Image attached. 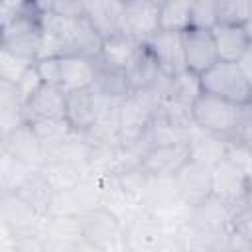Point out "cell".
<instances>
[{"label":"cell","mask_w":252,"mask_h":252,"mask_svg":"<svg viewBox=\"0 0 252 252\" xmlns=\"http://www.w3.org/2000/svg\"><path fill=\"white\" fill-rule=\"evenodd\" d=\"M248 104H236L226 98L201 93L191 104V120L193 126L217 134L224 140H232L242 118V112Z\"/></svg>","instance_id":"1"},{"label":"cell","mask_w":252,"mask_h":252,"mask_svg":"<svg viewBox=\"0 0 252 252\" xmlns=\"http://www.w3.org/2000/svg\"><path fill=\"white\" fill-rule=\"evenodd\" d=\"M199 81L203 93L226 98L236 104H250L252 100V81L238 69L236 63L217 61L199 75Z\"/></svg>","instance_id":"2"},{"label":"cell","mask_w":252,"mask_h":252,"mask_svg":"<svg viewBox=\"0 0 252 252\" xmlns=\"http://www.w3.org/2000/svg\"><path fill=\"white\" fill-rule=\"evenodd\" d=\"M0 45L16 53L18 57L33 63L39 55L41 45V24L39 16L28 8L14 16L4 28H0Z\"/></svg>","instance_id":"3"},{"label":"cell","mask_w":252,"mask_h":252,"mask_svg":"<svg viewBox=\"0 0 252 252\" xmlns=\"http://www.w3.org/2000/svg\"><path fill=\"white\" fill-rule=\"evenodd\" d=\"M79 220L83 240L91 250H126L124 222L104 207L81 215Z\"/></svg>","instance_id":"4"},{"label":"cell","mask_w":252,"mask_h":252,"mask_svg":"<svg viewBox=\"0 0 252 252\" xmlns=\"http://www.w3.org/2000/svg\"><path fill=\"white\" fill-rule=\"evenodd\" d=\"M100 207V177L89 175L67 191H53L45 215L81 217Z\"/></svg>","instance_id":"5"},{"label":"cell","mask_w":252,"mask_h":252,"mask_svg":"<svg viewBox=\"0 0 252 252\" xmlns=\"http://www.w3.org/2000/svg\"><path fill=\"white\" fill-rule=\"evenodd\" d=\"M43 217L14 191H0V226L8 228L16 240L39 234Z\"/></svg>","instance_id":"6"},{"label":"cell","mask_w":252,"mask_h":252,"mask_svg":"<svg viewBox=\"0 0 252 252\" xmlns=\"http://www.w3.org/2000/svg\"><path fill=\"white\" fill-rule=\"evenodd\" d=\"M213 195L224 201L228 207L250 197V173L238 167L226 156L211 167Z\"/></svg>","instance_id":"7"},{"label":"cell","mask_w":252,"mask_h":252,"mask_svg":"<svg viewBox=\"0 0 252 252\" xmlns=\"http://www.w3.org/2000/svg\"><path fill=\"white\" fill-rule=\"evenodd\" d=\"M171 179H173V187H175L177 197L189 207H195L213 195L211 167H207L199 161L187 159L171 175Z\"/></svg>","instance_id":"8"},{"label":"cell","mask_w":252,"mask_h":252,"mask_svg":"<svg viewBox=\"0 0 252 252\" xmlns=\"http://www.w3.org/2000/svg\"><path fill=\"white\" fill-rule=\"evenodd\" d=\"M43 250H81L89 248L83 240L79 217L69 215H45L41 222Z\"/></svg>","instance_id":"9"},{"label":"cell","mask_w":252,"mask_h":252,"mask_svg":"<svg viewBox=\"0 0 252 252\" xmlns=\"http://www.w3.org/2000/svg\"><path fill=\"white\" fill-rule=\"evenodd\" d=\"M159 30V6L152 0H122L120 32L134 37L136 41H146Z\"/></svg>","instance_id":"10"},{"label":"cell","mask_w":252,"mask_h":252,"mask_svg":"<svg viewBox=\"0 0 252 252\" xmlns=\"http://www.w3.org/2000/svg\"><path fill=\"white\" fill-rule=\"evenodd\" d=\"M144 45L152 53L158 69L161 75L171 77L179 71L185 69V59H183V39L181 32L173 30H158L154 35H150Z\"/></svg>","instance_id":"11"},{"label":"cell","mask_w":252,"mask_h":252,"mask_svg":"<svg viewBox=\"0 0 252 252\" xmlns=\"http://www.w3.org/2000/svg\"><path fill=\"white\" fill-rule=\"evenodd\" d=\"M124 240H126V250H136V252L161 250L163 224L150 211L144 209L124 222Z\"/></svg>","instance_id":"12"},{"label":"cell","mask_w":252,"mask_h":252,"mask_svg":"<svg viewBox=\"0 0 252 252\" xmlns=\"http://www.w3.org/2000/svg\"><path fill=\"white\" fill-rule=\"evenodd\" d=\"M181 39H183L185 69H189L191 73L201 75L219 61L211 30L187 28L181 32Z\"/></svg>","instance_id":"13"},{"label":"cell","mask_w":252,"mask_h":252,"mask_svg":"<svg viewBox=\"0 0 252 252\" xmlns=\"http://www.w3.org/2000/svg\"><path fill=\"white\" fill-rule=\"evenodd\" d=\"M2 150L33 169H39L43 163V154H45L43 144L39 142L37 134L33 132V128L28 120L20 122L16 128H12L4 134Z\"/></svg>","instance_id":"14"},{"label":"cell","mask_w":252,"mask_h":252,"mask_svg":"<svg viewBox=\"0 0 252 252\" xmlns=\"http://www.w3.org/2000/svg\"><path fill=\"white\" fill-rule=\"evenodd\" d=\"M189 159L187 144H158L144 150L140 158V167L152 177H171Z\"/></svg>","instance_id":"15"},{"label":"cell","mask_w":252,"mask_h":252,"mask_svg":"<svg viewBox=\"0 0 252 252\" xmlns=\"http://www.w3.org/2000/svg\"><path fill=\"white\" fill-rule=\"evenodd\" d=\"M189 226L203 234L226 236L230 232V207L219 197L211 195L203 203L191 207Z\"/></svg>","instance_id":"16"},{"label":"cell","mask_w":252,"mask_h":252,"mask_svg":"<svg viewBox=\"0 0 252 252\" xmlns=\"http://www.w3.org/2000/svg\"><path fill=\"white\" fill-rule=\"evenodd\" d=\"M100 94L93 89H77L65 93V120L75 132H87L96 118Z\"/></svg>","instance_id":"17"},{"label":"cell","mask_w":252,"mask_h":252,"mask_svg":"<svg viewBox=\"0 0 252 252\" xmlns=\"http://www.w3.org/2000/svg\"><path fill=\"white\" fill-rule=\"evenodd\" d=\"M65 118V91L59 85L41 83V87L24 102V120Z\"/></svg>","instance_id":"18"},{"label":"cell","mask_w":252,"mask_h":252,"mask_svg":"<svg viewBox=\"0 0 252 252\" xmlns=\"http://www.w3.org/2000/svg\"><path fill=\"white\" fill-rule=\"evenodd\" d=\"M211 33L215 39L219 61L234 63L246 49L252 47L248 24H217Z\"/></svg>","instance_id":"19"},{"label":"cell","mask_w":252,"mask_h":252,"mask_svg":"<svg viewBox=\"0 0 252 252\" xmlns=\"http://www.w3.org/2000/svg\"><path fill=\"white\" fill-rule=\"evenodd\" d=\"M93 65H94L93 89L98 94H102L106 98H112V100H122L132 93L126 69L104 61L100 55L93 57Z\"/></svg>","instance_id":"20"},{"label":"cell","mask_w":252,"mask_h":252,"mask_svg":"<svg viewBox=\"0 0 252 252\" xmlns=\"http://www.w3.org/2000/svg\"><path fill=\"white\" fill-rule=\"evenodd\" d=\"M226 142L228 140H224L217 134H211V132H205L197 126H191L185 144H187L189 159L199 161L207 167H213L215 163H219L224 158Z\"/></svg>","instance_id":"21"},{"label":"cell","mask_w":252,"mask_h":252,"mask_svg":"<svg viewBox=\"0 0 252 252\" xmlns=\"http://www.w3.org/2000/svg\"><path fill=\"white\" fill-rule=\"evenodd\" d=\"M93 79H94L93 57H85V55L59 57V87L65 93L93 87Z\"/></svg>","instance_id":"22"},{"label":"cell","mask_w":252,"mask_h":252,"mask_svg":"<svg viewBox=\"0 0 252 252\" xmlns=\"http://www.w3.org/2000/svg\"><path fill=\"white\" fill-rule=\"evenodd\" d=\"M39 173L47 181V185L53 191H67L81 183L85 177H89L87 163H75V161H61V159H47L41 163Z\"/></svg>","instance_id":"23"},{"label":"cell","mask_w":252,"mask_h":252,"mask_svg":"<svg viewBox=\"0 0 252 252\" xmlns=\"http://www.w3.org/2000/svg\"><path fill=\"white\" fill-rule=\"evenodd\" d=\"M140 47H142V41H136L134 37L126 35L124 32H116V33L102 37V45H100L98 55L104 61L128 71V67L134 63Z\"/></svg>","instance_id":"24"},{"label":"cell","mask_w":252,"mask_h":252,"mask_svg":"<svg viewBox=\"0 0 252 252\" xmlns=\"http://www.w3.org/2000/svg\"><path fill=\"white\" fill-rule=\"evenodd\" d=\"M191 126H181L169 116H165L161 110H156L150 118V124L144 134V146H158V144H177V142H187Z\"/></svg>","instance_id":"25"},{"label":"cell","mask_w":252,"mask_h":252,"mask_svg":"<svg viewBox=\"0 0 252 252\" xmlns=\"http://www.w3.org/2000/svg\"><path fill=\"white\" fill-rule=\"evenodd\" d=\"M102 45V35L98 30L91 24L87 16H81L75 20L71 43H69V53L67 55H85V57H96L100 53Z\"/></svg>","instance_id":"26"},{"label":"cell","mask_w":252,"mask_h":252,"mask_svg":"<svg viewBox=\"0 0 252 252\" xmlns=\"http://www.w3.org/2000/svg\"><path fill=\"white\" fill-rule=\"evenodd\" d=\"M16 195H20L24 201H28L33 209H37L41 215H45L49 199L53 195V189L47 185V181L43 179V175L39 173V169H33L32 173L26 175V179L14 189Z\"/></svg>","instance_id":"27"},{"label":"cell","mask_w":252,"mask_h":252,"mask_svg":"<svg viewBox=\"0 0 252 252\" xmlns=\"http://www.w3.org/2000/svg\"><path fill=\"white\" fill-rule=\"evenodd\" d=\"M24 122V104L18 89L10 81L0 79V128L4 134Z\"/></svg>","instance_id":"28"},{"label":"cell","mask_w":252,"mask_h":252,"mask_svg":"<svg viewBox=\"0 0 252 252\" xmlns=\"http://www.w3.org/2000/svg\"><path fill=\"white\" fill-rule=\"evenodd\" d=\"M201 81H199V75L191 73L189 69H183L175 75L169 77L167 81V96L169 100L173 102H179V104H185V106H191L193 100L201 94Z\"/></svg>","instance_id":"29"},{"label":"cell","mask_w":252,"mask_h":252,"mask_svg":"<svg viewBox=\"0 0 252 252\" xmlns=\"http://www.w3.org/2000/svg\"><path fill=\"white\" fill-rule=\"evenodd\" d=\"M126 73H128L132 91L146 89V87L154 85V83L161 77V73H159V69H158V65H156L152 53L148 51V47H146L144 43H142V47H140V51H138L134 63L128 67Z\"/></svg>","instance_id":"30"},{"label":"cell","mask_w":252,"mask_h":252,"mask_svg":"<svg viewBox=\"0 0 252 252\" xmlns=\"http://www.w3.org/2000/svg\"><path fill=\"white\" fill-rule=\"evenodd\" d=\"M191 0H163L159 6V30L183 32L189 28Z\"/></svg>","instance_id":"31"},{"label":"cell","mask_w":252,"mask_h":252,"mask_svg":"<svg viewBox=\"0 0 252 252\" xmlns=\"http://www.w3.org/2000/svg\"><path fill=\"white\" fill-rule=\"evenodd\" d=\"M30 124L37 134L39 142L43 144V150L55 146L57 142H61L73 132V128L65 118H43V120H32Z\"/></svg>","instance_id":"32"},{"label":"cell","mask_w":252,"mask_h":252,"mask_svg":"<svg viewBox=\"0 0 252 252\" xmlns=\"http://www.w3.org/2000/svg\"><path fill=\"white\" fill-rule=\"evenodd\" d=\"M219 24V0H191L189 28L213 30Z\"/></svg>","instance_id":"33"},{"label":"cell","mask_w":252,"mask_h":252,"mask_svg":"<svg viewBox=\"0 0 252 252\" xmlns=\"http://www.w3.org/2000/svg\"><path fill=\"white\" fill-rule=\"evenodd\" d=\"M248 22H250V0L219 2V24H248Z\"/></svg>","instance_id":"34"},{"label":"cell","mask_w":252,"mask_h":252,"mask_svg":"<svg viewBox=\"0 0 252 252\" xmlns=\"http://www.w3.org/2000/svg\"><path fill=\"white\" fill-rule=\"evenodd\" d=\"M32 63L18 57L16 53H12L10 49H6L4 45H0V79L2 81H10L16 83L20 79V75L30 67Z\"/></svg>","instance_id":"35"},{"label":"cell","mask_w":252,"mask_h":252,"mask_svg":"<svg viewBox=\"0 0 252 252\" xmlns=\"http://www.w3.org/2000/svg\"><path fill=\"white\" fill-rule=\"evenodd\" d=\"M41 79H39V75H37V71H35V67H33V63L20 75V79L14 83L16 85V89H18V94H20V98H22V104L41 87Z\"/></svg>","instance_id":"36"},{"label":"cell","mask_w":252,"mask_h":252,"mask_svg":"<svg viewBox=\"0 0 252 252\" xmlns=\"http://www.w3.org/2000/svg\"><path fill=\"white\" fill-rule=\"evenodd\" d=\"M33 67L39 75V79L47 85H59V57L49 55V57H39L33 61Z\"/></svg>","instance_id":"37"},{"label":"cell","mask_w":252,"mask_h":252,"mask_svg":"<svg viewBox=\"0 0 252 252\" xmlns=\"http://www.w3.org/2000/svg\"><path fill=\"white\" fill-rule=\"evenodd\" d=\"M51 12L63 18H81L87 16V2L85 0H53Z\"/></svg>","instance_id":"38"},{"label":"cell","mask_w":252,"mask_h":252,"mask_svg":"<svg viewBox=\"0 0 252 252\" xmlns=\"http://www.w3.org/2000/svg\"><path fill=\"white\" fill-rule=\"evenodd\" d=\"M22 10H26V0H0V28H4Z\"/></svg>","instance_id":"39"},{"label":"cell","mask_w":252,"mask_h":252,"mask_svg":"<svg viewBox=\"0 0 252 252\" xmlns=\"http://www.w3.org/2000/svg\"><path fill=\"white\" fill-rule=\"evenodd\" d=\"M2 140H4V130L0 128V148H2Z\"/></svg>","instance_id":"40"}]
</instances>
